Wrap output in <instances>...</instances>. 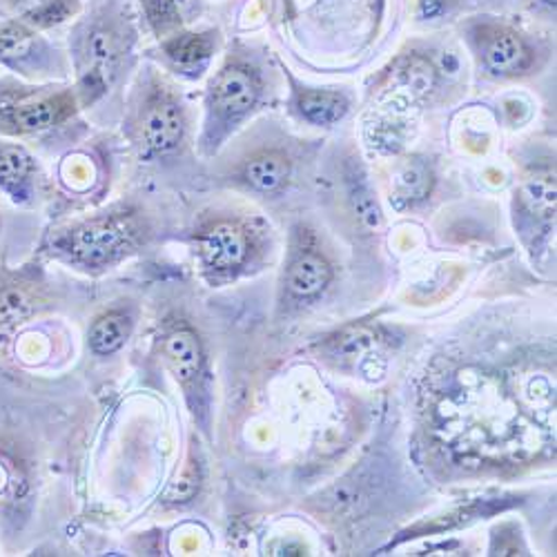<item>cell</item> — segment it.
I'll use <instances>...</instances> for the list:
<instances>
[{
  "mask_svg": "<svg viewBox=\"0 0 557 557\" xmlns=\"http://www.w3.org/2000/svg\"><path fill=\"white\" fill-rule=\"evenodd\" d=\"M293 106L304 121L319 127H331L339 123L350 108L342 91L333 89H297Z\"/></svg>",
  "mask_w": 557,
  "mask_h": 557,
  "instance_id": "cell-11",
  "label": "cell"
},
{
  "mask_svg": "<svg viewBox=\"0 0 557 557\" xmlns=\"http://www.w3.org/2000/svg\"><path fill=\"white\" fill-rule=\"evenodd\" d=\"M116 18L112 14H99L78 29L76 61L85 95L103 91L119 72V63L127 50V34Z\"/></svg>",
  "mask_w": 557,
  "mask_h": 557,
  "instance_id": "cell-2",
  "label": "cell"
},
{
  "mask_svg": "<svg viewBox=\"0 0 557 557\" xmlns=\"http://www.w3.org/2000/svg\"><path fill=\"white\" fill-rule=\"evenodd\" d=\"M216 52L214 32H185L178 29L163 38V54L168 63L188 76H199Z\"/></svg>",
  "mask_w": 557,
  "mask_h": 557,
  "instance_id": "cell-7",
  "label": "cell"
},
{
  "mask_svg": "<svg viewBox=\"0 0 557 557\" xmlns=\"http://www.w3.org/2000/svg\"><path fill=\"white\" fill-rule=\"evenodd\" d=\"M188 121L181 103L168 91H152L136 119L138 144L150 154H170L185 138Z\"/></svg>",
  "mask_w": 557,
  "mask_h": 557,
  "instance_id": "cell-5",
  "label": "cell"
},
{
  "mask_svg": "<svg viewBox=\"0 0 557 557\" xmlns=\"http://www.w3.org/2000/svg\"><path fill=\"white\" fill-rule=\"evenodd\" d=\"M34 174L36 161L23 146L0 141V190L12 201L23 203L32 195Z\"/></svg>",
  "mask_w": 557,
  "mask_h": 557,
  "instance_id": "cell-9",
  "label": "cell"
},
{
  "mask_svg": "<svg viewBox=\"0 0 557 557\" xmlns=\"http://www.w3.org/2000/svg\"><path fill=\"white\" fill-rule=\"evenodd\" d=\"M467 38L482 67L497 78H516L531 70L533 48L522 32L495 16H475Z\"/></svg>",
  "mask_w": 557,
  "mask_h": 557,
  "instance_id": "cell-3",
  "label": "cell"
},
{
  "mask_svg": "<svg viewBox=\"0 0 557 557\" xmlns=\"http://www.w3.org/2000/svg\"><path fill=\"white\" fill-rule=\"evenodd\" d=\"M520 201L535 219L550 223L555 219V178L550 174L533 176L520 188Z\"/></svg>",
  "mask_w": 557,
  "mask_h": 557,
  "instance_id": "cell-16",
  "label": "cell"
},
{
  "mask_svg": "<svg viewBox=\"0 0 557 557\" xmlns=\"http://www.w3.org/2000/svg\"><path fill=\"white\" fill-rule=\"evenodd\" d=\"M331 263L317 252L299 255L288 268V288L297 297H314L331 284Z\"/></svg>",
  "mask_w": 557,
  "mask_h": 557,
  "instance_id": "cell-13",
  "label": "cell"
},
{
  "mask_svg": "<svg viewBox=\"0 0 557 557\" xmlns=\"http://www.w3.org/2000/svg\"><path fill=\"white\" fill-rule=\"evenodd\" d=\"M261 91V76L250 61L232 57L223 63L206 91L203 146L216 148L221 138L259 106Z\"/></svg>",
  "mask_w": 557,
  "mask_h": 557,
  "instance_id": "cell-1",
  "label": "cell"
},
{
  "mask_svg": "<svg viewBox=\"0 0 557 557\" xmlns=\"http://www.w3.org/2000/svg\"><path fill=\"white\" fill-rule=\"evenodd\" d=\"M293 172L290 159L278 150H263L242 165V178L252 190L270 195L282 190Z\"/></svg>",
  "mask_w": 557,
  "mask_h": 557,
  "instance_id": "cell-10",
  "label": "cell"
},
{
  "mask_svg": "<svg viewBox=\"0 0 557 557\" xmlns=\"http://www.w3.org/2000/svg\"><path fill=\"white\" fill-rule=\"evenodd\" d=\"M29 301L21 290H3L0 293V321L16 323L29 314Z\"/></svg>",
  "mask_w": 557,
  "mask_h": 557,
  "instance_id": "cell-19",
  "label": "cell"
},
{
  "mask_svg": "<svg viewBox=\"0 0 557 557\" xmlns=\"http://www.w3.org/2000/svg\"><path fill=\"white\" fill-rule=\"evenodd\" d=\"M197 246L210 268L235 270L248 261L252 239L242 221L214 219L197 232Z\"/></svg>",
  "mask_w": 557,
  "mask_h": 557,
  "instance_id": "cell-6",
  "label": "cell"
},
{
  "mask_svg": "<svg viewBox=\"0 0 557 557\" xmlns=\"http://www.w3.org/2000/svg\"><path fill=\"white\" fill-rule=\"evenodd\" d=\"M433 183H435V176H433V168L429 161H424L420 157L406 159L393 176L395 199L406 206L420 203L431 195Z\"/></svg>",
  "mask_w": 557,
  "mask_h": 557,
  "instance_id": "cell-14",
  "label": "cell"
},
{
  "mask_svg": "<svg viewBox=\"0 0 557 557\" xmlns=\"http://www.w3.org/2000/svg\"><path fill=\"white\" fill-rule=\"evenodd\" d=\"M144 5H146V14H148L152 27L159 34L170 36V34L178 32V27H181L178 0H144Z\"/></svg>",
  "mask_w": 557,
  "mask_h": 557,
  "instance_id": "cell-18",
  "label": "cell"
},
{
  "mask_svg": "<svg viewBox=\"0 0 557 557\" xmlns=\"http://www.w3.org/2000/svg\"><path fill=\"white\" fill-rule=\"evenodd\" d=\"M163 350H165V359L172 368V373L181 382H190L199 375L203 352H201V342L193 331L181 329V331L170 333L165 337Z\"/></svg>",
  "mask_w": 557,
  "mask_h": 557,
  "instance_id": "cell-12",
  "label": "cell"
},
{
  "mask_svg": "<svg viewBox=\"0 0 557 557\" xmlns=\"http://www.w3.org/2000/svg\"><path fill=\"white\" fill-rule=\"evenodd\" d=\"M348 195H350V201H352V208H355L357 216L368 227L375 230V227L382 225V210H380L373 193H370L363 174L357 172V170H352L348 174Z\"/></svg>",
  "mask_w": 557,
  "mask_h": 557,
  "instance_id": "cell-17",
  "label": "cell"
},
{
  "mask_svg": "<svg viewBox=\"0 0 557 557\" xmlns=\"http://www.w3.org/2000/svg\"><path fill=\"white\" fill-rule=\"evenodd\" d=\"M533 3L546 8V10H555V0H533Z\"/></svg>",
  "mask_w": 557,
  "mask_h": 557,
  "instance_id": "cell-20",
  "label": "cell"
},
{
  "mask_svg": "<svg viewBox=\"0 0 557 557\" xmlns=\"http://www.w3.org/2000/svg\"><path fill=\"white\" fill-rule=\"evenodd\" d=\"M132 223L125 216L87 219L59 237L57 246L83 265H106L132 244Z\"/></svg>",
  "mask_w": 557,
  "mask_h": 557,
  "instance_id": "cell-4",
  "label": "cell"
},
{
  "mask_svg": "<svg viewBox=\"0 0 557 557\" xmlns=\"http://www.w3.org/2000/svg\"><path fill=\"white\" fill-rule=\"evenodd\" d=\"M129 337V319L121 312H110L95 321L89 331V346L97 355L116 352Z\"/></svg>",
  "mask_w": 557,
  "mask_h": 557,
  "instance_id": "cell-15",
  "label": "cell"
},
{
  "mask_svg": "<svg viewBox=\"0 0 557 557\" xmlns=\"http://www.w3.org/2000/svg\"><path fill=\"white\" fill-rule=\"evenodd\" d=\"M70 103L63 97H27L10 101L3 110V121L18 134H36L63 121Z\"/></svg>",
  "mask_w": 557,
  "mask_h": 557,
  "instance_id": "cell-8",
  "label": "cell"
}]
</instances>
